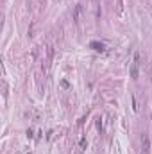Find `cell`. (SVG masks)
Returning a JSON list of instances; mask_svg holds the SVG:
<instances>
[{"instance_id": "1", "label": "cell", "mask_w": 152, "mask_h": 154, "mask_svg": "<svg viewBox=\"0 0 152 154\" xmlns=\"http://www.w3.org/2000/svg\"><path fill=\"white\" fill-rule=\"evenodd\" d=\"M140 63H142V56H140V52H134L133 61H131V70H129L133 79H138V75H140Z\"/></svg>"}, {"instance_id": "2", "label": "cell", "mask_w": 152, "mask_h": 154, "mask_svg": "<svg viewBox=\"0 0 152 154\" xmlns=\"http://www.w3.org/2000/svg\"><path fill=\"white\" fill-rule=\"evenodd\" d=\"M142 154H151V138L147 133H143V138H142Z\"/></svg>"}, {"instance_id": "3", "label": "cell", "mask_w": 152, "mask_h": 154, "mask_svg": "<svg viewBox=\"0 0 152 154\" xmlns=\"http://www.w3.org/2000/svg\"><path fill=\"white\" fill-rule=\"evenodd\" d=\"M90 48H93L95 52H106V45L102 41H91L90 43Z\"/></svg>"}, {"instance_id": "4", "label": "cell", "mask_w": 152, "mask_h": 154, "mask_svg": "<svg viewBox=\"0 0 152 154\" xmlns=\"http://www.w3.org/2000/svg\"><path fill=\"white\" fill-rule=\"evenodd\" d=\"M81 9H82V7H81V4H77V5H75V11H73L75 23H79V22H81Z\"/></svg>"}, {"instance_id": "5", "label": "cell", "mask_w": 152, "mask_h": 154, "mask_svg": "<svg viewBox=\"0 0 152 154\" xmlns=\"http://www.w3.org/2000/svg\"><path fill=\"white\" fill-rule=\"evenodd\" d=\"M95 126H97V129H99V133H100V131H102V118H100V117L97 118V122H95Z\"/></svg>"}, {"instance_id": "6", "label": "cell", "mask_w": 152, "mask_h": 154, "mask_svg": "<svg viewBox=\"0 0 152 154\" xmlns=\"http://www.w3.org/2000/svg\"><path fill=\"white\" fill-rule=\"evenodd\" d=\"M79 145H81V149H86V145H88V142H86V138H84V136L81 138V142H79Z\"/></svg>"}, {"instance_id": "7", "label": "cell", "mask_w": 152, "mask_h": 154, "mask_svg": "<svg viewBox=\"0 0 152 154\" xmlns=\"http://www.w3.org/2000/svg\"><path fill=\"white\" fill-rule=\"evenodd\" d=\"M61 86H63V88H68V86H70V84H68V83H66V81H61Z\"/></svg>"}]
</instances>
